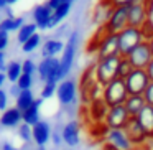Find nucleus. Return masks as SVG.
<instances>
[{"mask_svg":"<svg viewBox=\"0 0 153 150\" xmlns=\"http://www.w3.org/2000/svg\"><path fill=\"white\" fill-rule=\"evenodd\" d=\"M120 58H122L120 54H115V56H107L97 60V63L94 64V73H96V79L100 86H105L117 78Z\"/></svg>","mask_w":153,"mask_h":150,"instance_id":"nucleus-1","label":"nucleus"},{"mask_svg":"<svg viewBox=\"0 0 153 150\" xmlns=\"http://www.w3.org/2000/svg\"><path fill=\"white\" fill-rule=\"evenodd\" d=\"M128 96L130 94H128V91H127L125 81L120 79V78H115V79L110 81L109 84H105V86H104V91H102V99L107 102L109 107L122 106Z\"/></svg>","mask_w":153,"mask_h":150,"instance_id":"nucleus-2","label":"nucleus"},{"mask_svg":"<svg viewBox=\"0 0 153 150\" xmlns=\"http://www.w3.org/2000/svg\"><path fill=\"white\" fill-rule=\"evenodd\" d=\"M117 38H119V54L122 58H127L140 43L145 41L142 30L133 27H127L123 31L117 35Z\"/></svg>","mask_w":153,"mask_h":150,"instance_id":"nucleus-3","label":"nucleus"},{"mask_svg":"<svg viewBox=\"0 0 153 150\" xmlns=\"http://www.w3.org/2000/svg\"><path fill=\"white\" fill-rule=\"evenodd\" d=\"M38 76L43 83L59 84L64 79L59 68V60L58 58H41V61L38 63Z\"/></svg>","mask_w":153,"mask_h":150,"instance_id":"nucleus-4","label":"nucleus"},{"mask_svg":"<svg viewBox=\"0 0 153 150\" xmlns=\"http://www.w3.org/2000/svg\"><path fill=\"white\" fill-rule=\"evenodd\" d=\"M109 35H119L128 27V5H120L114 7L107 23L104 25Z\"/></svg>","mask_w":153,"mask_h":150,"instance_id":"nucleus-5","label":"nucleus"},{"mask_svg":"<svg viewBox=\"0 0 153 150\" xmlns=\"http://www.w3.org/2000/svg\"><path fill=\"white\" fill-rule=\"evenodd\" d=\"M150 20L148 0H137L128 5V27L142 30Z\"/></svg>","mask_w":153,"mask_h":150,"instance_id":"nucleus-6","label":"nucleus"},{"mask_svg":"<svg viewBox=\"0 0 153 150\" xmlns=\"http://www.w3.org/2000/svg\"><path fill=\"white\" fill-rule=\"evenodd\" d=\"M77 31H73V33L68 37L66 46H64V51L61 53V60H59V68L61 73H63L64 79L69 76L71 69H73L74 64V58H76V48H77Z\"/></svg>","mask_w":153,"mask_h":150,"instance_id":"nucleus-7","label":"nucleus"},{"mask_svg":"<svg viewBox=\"0 0 153 150\" xmlns=\"http://www.w3.org/2000/svg\"><path fill=\"white\" fill-rule=\"evenodd\" d=\"M123 81H125L128 94H135V96H143L145 89L152 83L145 69H133Z\"/></svg>","mask_w":153,"mask_h":150,"instance_id":"nucleus-8","label":"nucleus"},{"mask_svg":"<svg viewBox=\"0 0 153 150\" xmlns=\"http://www.w3.org/2000/svg\"><path fill=\"white\" fill-rule=\"evenodd\" d=\"M56 97L61 106H71L77 97V83L74 79H71V78L63 79L58 84Z\"/></svg>","mask_w":153,"mask_h":150,"instance_id":"nucleus-9","label":"nucleus"},{"mask_svg":"<svg viewBox=\"0 0 153 150\" xmlns=\"http://www.w3.org/2000/svg\"><path fill=\"white\" fill-rule=\"evenodd\" d=\"M127 58H128V61L132 63V66L135 68V69H146L148 63L153 58V53H152V50H150L148 41L140 43Z\"/></svg>","mask_w":153,"mask_h":150,"instance_id":"nucleus-10","label":"nucleus"},{"mask_svg":"<svg viewBox=\"0 0 153 150\" xmlns=\"http://www.w3.org/2000/svg\"><path fill=\"white\" fill-rule=\"evenodd\" d=\"M123 132L127 134V137H128L130 142L133 143V147L142 145V143H145V140L148 139V134L145 132V129L142 127V124H140V120L137 119V117H130V119L127 120L125 127H123Z\"/></svg>","mask_w":153,"mask_h":150,"instance_id":"nucleus-11","label":"nucleus"},{"mask_svg":"<svg viewBox=\"0 0 153 150\" xmlns=\"http://www.w3.org/2000/svg\"><path fill=\"white\" fill-rule=\"evenodd\" d=\"M130 119L128 112H127L125 106H115V107H109V112L105 117V124L109 129H123L127 124V120Z\"/></svg>","mask_w":153,"mask_h":150,"instance_id":"nucleus-12","label":"nucleus"},{"mask_svg":"<svg viewBox=\"0 0 153 150\" xmlns=\"http://www.w3.org/2000/svg\"><path fill=\"white\" fill-rule=\"evenodd\" d=\"M31 135H33V142L36 143L40 149H43V147L51 140L53 130H51V125L46 120H40V122H36L31 127Z\"/></svg>","mask_w":153,"mask_h":150,"instance_id":"nucleus-13","label":"nucleus"},{"mask_svg":"<svg viewBox=\"0 0 153 150\" xmlns=\"http://www.w3.org/2000/svg\"><path fill=\"white\" fill-rule=\"evenodd\" d=\"M105 142H109L117 150H133V143L123 132V129H110L105 137Z\"/></svg>","mask_w":153,"mask_h":150,"instance_id":"nucleus-14","label":"nucleus"},{"mask_svg":"<svg viewBox=\"0 0 153 150\" xmlns=\"http://www.w3.org/2000/svg\"><path fill=\"white\" fill-rule=\"evenodd\" d=\"M51 18L53 10L46 4H40L33 8V22L36 23L38 30H51Z\"/></svg>","mask_w":153,"mask_h":150,"instance_id":"nucleus-15","label":"nucleus"},{"mask_svg":"<svg viewBox=\"0 0 153 150\" xmlns=\"http://www.w3.org/2000/svg\"><path fill=\"white\" fill-rule=\"evenodd\" d=\"M115 54H119V38H117V35L107 33L100 40V45L97 48V60L107 56H115Z\"/></svg>","mask_w":153,"mask_h":150,"instance_id":"nucleus-16","label":"nucleus"},{"mask_svg":"<svg viewBox=\"0 0 153 150\" xmlns=\"http://www.w3.org/2000/svg\"><path fill=\"white\" fill-rule=\"evenodd\" d=\"M61 134H63V142L66 143L68 147L79 145V142H81V127H79V122H76V120H69V122L63 127Z\"/></svg>","mask_w":153,"mask_h":150,"instance_id":"nucleus-17","label":"nucleus"},{"mask_svg":"<svg viewBox=\"0 0 153 150\" xmlns=\"http://www.w3.org/2000/svg\"><path fill=\"white\" fill-rule=\"evenodd\" d=\"M107 112H109V106H107V102L102 99V97H97V99L91 101L89 116H91V119L94 120V124L105 122Z\"/></svg>","mask_w":153,"mask_h":150,"instance_id":"nucleus-18","label":"nucleus"},{"mask_svg":"<svg viewBox=\"0 0 153 150\" xmlns=\"http://www.w3.org/2000/svg\"><path fill=\"white\" fill-rule=\"evenodd\" d=\"M23 122V116H22V110L18 107H8L7 110L0 114V125L2 127H18Z\"/></svg>","mask_w":153,"mask_h":150,"instance_id":"nucleus-19","label":"nucleus"},{"mask_svg":"<svg viewBox=\"0 0 153 150\" xmlns=\"http://www.w3.org/2000/svg\"><path fill=\"white\" fill-rule=\"evenodd\" d=\"M64 46H66L64 41L58 40V38H50L41 46V58H56L59 53L64 51Z\"/></svg>","mask_w":153,"mask_h":150,"instance_id":"nucleus-20","label":"nucleus"},{"mask_svg":"<svg viewBox=\"0 0 153 150\" xmlns=\"http://www.w3.org/2000/svg\"><path fill=\"white\" fill-rule=\"evenodd\" d=\"M41 104H43V99H41V97H36V99L33 101V104H31V106L28 107L27 110H23V112H22L25 124H28V125L33 127L36 122H40V120H41V119H40V117H41V114H40Z\"/></svg>","mask_w":153,"mask_h":150,"instance_id":"nucleus-21","label":"nucleus"},{"mask_svg":"<svg viewBox=\"0 0 153 150\" xmlns=\"http://www.w3.org/2000/svg\"><path fill=\"white\" fill-rule=\"evenodd\" d=\"M123 106H125V109H127V112H128L130 117H137L143 110V107L146 106V101L143 96L130 94V96L127 97V101L123 102Z\"/></svg>","mask_w":153,"mask_h":150,"instance_id":"nucleus-22","label":"nucleus"},{"mask_svg":"<svg viewBox=\"0 0 153 150\" xmlns=\"http://www.w3.org/2000/svg\"><path fill=\"white\" fill-rule=\"evenodd\" d=\"M137 119L140 120V124L145 129V132L148 134V137H153V107L145 106L142 112L137 116Z\"/></svg>","mask_w":153,"mask_h":150,"instance_id":"nucleus-23","label":"nucleus"},{"mask_svg":"<svg viewBox=\"0 0 153 150\" xmlns=\"http://www.w3.org/2000/svg\"><path fill=\"white\" fill-rule=\"evenodd\" d=\"M73 0H66L61 7H58L56 10H53V18H51V30L53 28H56L58 25L61 23V22L64 20V18L69 15V12H71V8H73Z\"/></svg>","mask_w":153,"mask_h":150,"instance_id":"nucleus-24","label":"nucleus"},{"mask_svg":"<svg viewBox=\"0 0 153 150\" xmlns=\"http://www.w3.org/2000/svg\"><path fill=\"white\" fill-rule=\"evenodd\" d=\"M27 23L23 17H5L2 18V23H0V30L12 33V31H18L23 25Z\"/></svg>","mask_w":153,"mask_h":150,"instance_id":"nucleus-25","label":"nucleus"},{"mask_svg":"<svg viewBox=\"0 0 153 150\" xmlns=\"http://www.w3.org/2000/svg\"><path fill=\"white\" fill-rule=\"evenodd\" d=\"M35 99H36V97H35L33 91H31V89H25V91H22V93L18 94V97L15 99V107H18V109L23 112V110H27L28 107L33 104Z\"/></svg>","mask_w":153,"mask_h":150,"instance_id":"nucleus-26","label":"nucleus"},{"mask_svg":"<svg viewBox=\"0 0 153 150\" xmlns=\"http://www.w3.org/2000/svg\"><path fill=\"white\" fill-rule=\"evenodd\" d=\"M35 33H38V27L35 22H30V23H25L20 30L17 31V41L20 45H23L28 38H31Z\"/></svg>","mask_w":153,"mask_h":150,"instance_id":"nucleus-27","label":"nucleus"},{"mask_svg":"<svg viewBox=\"0 0 153 150\" xmlns=\"http://www.w3.org/2000/svg\"><path fill=\"white\" fill-rule=\"evenodd\" d=\"M23 74V71H22V63L20 61H10V63L7 64V69H5V76H7V79L10 81L12 84H15L18 81V78Z\"/></svg>","mask_w":153,"mask_h":150,"instance_id":"nucleus-28","label":"nucleus"},{"mask_svg":"<svg viewBox=\"0 0 153 150\" xmlns=\"http://www.w3.org/2000/svg\"><path fill=\"white\" fill-rule=\"evenodd\" d=\"M41 45V35L40 33H35L31 38H28L23 45H22V51L23 53H33L35 50H38Z\"/></svg>","mask_w":153,"mask_h":150,"instance_id":"nucleus-29","label":"nucleus"},{"mask_svg":"<svg viewBox=\"0 0 153 150\" xmlns=\"http://www.w3.org/2000/svg\"><path fill=\"white\" fill-rule=\"evenodd\" d=\"M135 68L132 66V63L128 61V58H120V63H119V71H117V78L120 79H125Z\"/></svg>","mask_w":153,"mask_h":150,"instance_id":"nucleus-30","label":"nucleus"},{"mask_svg":"<svg viewBox=\"0 0 153 150\" xmlns=\"http://www.w3.org/2000/svg\"><path fill=\"white\" fill-rule=\"evenodd\" d=\"M56 89H58V84L56 83H43L40 97H41V99H51V97L56 94Z\"/></svg>","mask_w":153,"mask_h":150,"instance_id":"nucleus-31","label":"nucleus"},{"mask_svg":"<svg viewBox=\"0 0 153 150\" xmlns=\"http://www.w3.org/2000/svg\"><path fill=\"white\" fill-rule=\"evenodd\" d=\"M18 137H20L23 142H31L33 140V135H31V125L22 122L18 125Z\"/></svg>","mask_w":153,"mask_h":150,"instance_id":"nucleus-32","label":"nucleus"},{"mask_svg":"<svg viewBox=\"0 0 153 150\" xmlns=\"http://www.w3.org/2000/svg\"><path fill=\"white\" fill-rule=\"evenodd\" d=\"M33 83H35L33 76H31V74H25V73H23L20 78H18V81H17L15 84H17V86L20 87L22 91H25V89H31Z\"/></svg>","mask_w":153,"mask_h":150,"instance_id":"nucleus-33","label":"nucleus"},{"mask_svg":"<svg viewBox=\"0 0 153 150\" xmlns=\"http://www.w3.org/2000/svg\"><path fill=\"white\" fill-rule=\"evenodd\" d=\"M22 71H23L25 74H31V76H33L35 73H38V64L35 63L33 60L27 58L25 61H22Z\"/></svg>","mask_w":153,"mask_h":150,"instance_id":"nucleus-34","label":"nucleus"},{"mask_svg":"<svg viewBox=\"0 0 153 150\" xmlns=\"http://www.w3.org/2000/svg\"><path fill=\"white\" fill-rule=\"evenodd\" d=\"M10 45V33L0 30V51H5Z\"/></svg>","mask_w":153,"mask_h":150,"instance_id":"nucleus-35","label":"nucleus"},{"mask_svg":"<svg viewBox=\"0 0 153 150\" xmlns=\"http://www.w3.org/2000/svg\"><path fill=\"white\" fill-rule=\"evenodd\" d=\"M8 97H10V94H7V91L0 89V112L8 109Z\"/></svg>","mask_w":153,"mask_h":150,"instance_id":"nucleus-36","label":"nucleus"},{"mask_svg":"<svg viewBox=\"0 0 153 150\" xmlns=\"http://www.w3.org/2000/svg\"><path fill=\"white\" fill-rule=\"evenodd\" d=\"M143 97H145V101H146V106H152L153 107V81L148 84V87L145 89Z\"/></svg>","mask_w":153,"mask_h":150,"instance_id":"nucleus-37","label":"nucleus"},{"mask_svg":"<svg viewBox=\"0 0 153 150\" xmlns=\"http://www.w3.org/2000/svg\"><path fill=\"white\" fill-rule=\"evenodd\" d=\"M7 56H5V51H0V73H5L7 69Z\"/></svg>","mask_w":153,"mask_h":150,"instance_id":"nucleus-38","label":"nucleus"},{"mask_svg":"<svg viewBox=\"0 0 153 150\" xmlns=\"http://www.w3.org/2000/svg\"><path fill=\"white\" fill-rule=\"evenodd\" d=\"M64 2H66V0H48L46 5L51 8V10H56V8H58V7H61V5L64 4Z\"/></svg>","mask_w":153,"mask_h":150,"instance_id":"nucleus-39","label":"nucleus"},{"mask_svg":"<svg viewBox=\"0 0 153 150\" xmlns=\"http://www.w3.org/2000/svg\"><path fill=\"white\" fill-rule=\"evenodd\" d=\"M109 2L114 7H120V5H130V4H133V2H137V0H109Z\"/></svg>","mask_w":153,"mask_h":150,"instance_id":"nucleus-40","label":"nucleus"},{"mask_svg":"<svg viewBox=\"0 0 153 150\" xmlns=\"http://www.w3.org/2000/svg\"><path fill=\"white\" fill-rule=\"evenodd\" d=\"M51 140H53V143H54V145H59V143H61V140H63V134L54 132L53 135H51Z\"/></svg>","mask_w":153,"mask_h":150,"instance_id":"nucleus-41","label":"nucleus"},{"mask_svg":"<svg viewBox=\"0 0 153 150\" xmlns=\"http://www.w3.org/2000/svg\"><path fill=\"white\" fill-rule=\"evenodd\" d=\"M146 74H148V78H150V81H153V58H152V61L148 63V66H146Z\"/></svg>","mask_w":153,"mask_h":150,"instance_id":"nucleus-42","label":"nucleus"},{"mask_svg":"<svg viewBox=\"0 0 153 150\" xmlns=\"http://www.w3.org/2000/svg\"><path fill=\"white\" fill-rule=\"evenodd\" d=\"M148 12H150V23L153 25V0H148Z\"/></svg>","mask_w":153,"mask_h":150,"instance_id":"nucleus-43","label":"nucleus"},{"mask_svg":"<svg viewBox=\"0 0 153 150\" xmlns=\"http://www.w3.org/2000/svg\"><path fill=\"white\" fill-rule=\"evenodd\" d=\"M2 150H18L17 147H13L12 143H8V142H5L4 145H2Z\"/></svg>","mask_w":153,"mask_h":150,"instance_id":"nucleus-44","label":"nucleus"},{"mask_svg":"<svg viewBox=\"0 0 153 150\" xmlns=\"http://www.w3.org/2000/svg\"><path fill=\"white\" fill-rule=\"evenodd\" d=\"M5 81H7V76H5V73H0V89H2V86L5 84Z\"/></svg>","mask_w":153,"mask_h":150,"instance_id":"nucleus-45","label":"nucleus"},{"mask_svg":"<svg viewBox=\"0 0 153 150\" xmlns=\"http://www.w3.org/2000/svg\"><path fill=\"white\" fill-rule=\"evenodd\" d=\"M8 7V0H0V10H5Z\"/></svg>","mask_w":153,"mask_h":150,"instance_id":"nucleus-46","label":"nucleus"},{"mask_svg":"<svg viewBox=\"0 0 153 150\" xmlns=\"http://www.w3.org/2000/svg\"><path fill=\"white\" fill-rule=\"evenodd\" d=\"M102 150H117V149H114L109 142H105V143H104V147H102Z\"/></svg>","mask_w":153,"mask_h":150,"instance_id":"nucleus-47","label":"nucleus"},{"mask_svg":"<svg viewBox=\"0 0 153 150\" xmlns=\"http://www.w3.org/2000/svg\"><path fill=\"white\" fill-rule=\"evenodd\" d=\"M148 45H150V50H152V53H153V38L148 41Z\"/></svg>","mask_w":153,"mask_h":150,"instance_id":"nucleus-48","label":"nucleus"},{"mask_svg":"<svg viewBox=\"0 0 153 150\" xmlns=\"http://www.w3.org/2000/svg\"><path fill=\"white\" fill-rule=\"evenodd\" d=\"M18 0H8V5H13V4H17Z\"/></svg>","mask_w":153,"mask_h":150,"instance_id":"nucleus-49","label":"nucleus"},{"mask_svg":"<svg viewBox=\"0 0 153 150\" xmlns=\"http://www.w3.org/2000/svg\"><path fill=\"white\" fill-rule=\"evenodd\" d=\"M0 23H2V18H0Z\"/></svg>","mask_w":153,"mask_h":150,"instance_id":"nucleus-50","label":"nucleus"},{"mask_svg":"<svg viewBox=\"0 0 153 150\" xmlns=\"http://www.w3.org/2000/svg\"><path fill=\"white\" fill-rule=\"evenodd\" d=\"M40 150H45V149H40Z\"/></svg>","mask_w":153,"mask_h":150,"instance_id":"nucleus-51","label":"nucleus"},{"mask_svg":"<svg viewBox=\"0 0 153 150\" xmlns=\"http://www.w3.org/2000/svg\"><path fill=\"white\" fill-rule=\"evenodd\" d=\"M73 2H76V0H73Z\"/></svg>","mask_w":153,"mask_h":150,"instance_id":"nucleus-52","label":"nucleus"}]
</instances>
